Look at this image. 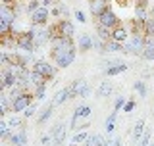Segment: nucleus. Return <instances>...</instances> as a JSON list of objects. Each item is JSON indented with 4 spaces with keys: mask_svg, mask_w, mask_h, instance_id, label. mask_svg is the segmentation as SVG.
<instances>
[{
    "mask_svg": "<svg viewBox=\"0 0 154 146\" xmlns=\"http://www.w3.org/2000/svg\"><path fill=\"white\" fill-rule=\"evenodd\" d=\"M112 146H122V138H114L112 140Z\"/></svg>",
    "mask_w": 154,
    "mask_h": 146,
    "instance_id": "a18cd8bd",
    "label": "nucleus"
},
{
    "mask_svg": "<svg viewBox=\"0 0 154 146\" xmlns=\"http://www.w3.org/2000/svg\"><path fill=\"white\" fill-rule=\"evenodd\" d=\"M143 50H144V37H135L131 35L127 41L123 42V50L125 54H133V56H143Z\"/></svg>",
    "mask_w": 154,
    "mask_h": 146,
    "instance_id": "7ed1b4c3",
    "label": "nucleus"
},
{
    "mask_svg": "<svg viewBox=\"0 0 154 146\" xmlns=\"http://www.w3.org/2000/svg\"><path fill=\"white\" fill-rule=\"evenodd\" d=\"M19 14V6H10V4H0V19L8 23H16V17Z\"/></svg>",
    "mask_w": 154,
    "mask_h": 146,
    "instance_id": "1a4fd4ad",
    "label": "nucleus"
},
{
    "mask_svg": "<svg viewBox=\"0 0 154 146\" xmlns=\"http://www.w3.org/2000/svg\"><path fill=\"white\" fill-rule=\"evenodd\" d=\"M152 111H154V106H152Z\"/></svg>",
    "mask_w": 154,
    "mask_h": 146,
    "instance_id": "09e8293b",
    "label": "nucleus"
},
{
    "mask_svg": "<svg viewBox=\"0 0 154 146\" xmlns=\"http://www.w3.org/2000/svg\"><path fill=\"white\" fill-rule=\"evenodd\" d=\"M69 98H71V89H69V85H67V87H64L62 90H58V92H56L50 104H52V106L56 108V106H62V104H64L66 100H69Z\"/></svg>",
    "mask_w": 154,
    "mask_h": 146,
    "instance_id": "ddd939ff",
    "label": "nucleus"
},
{
    "mask_svg": "<svg viewBox=\"0 0 154 146\" xmlns=\"http://www.w3.org/2000/svg\"><path fill=\"white\" fill-rule=\"evenodd\" d=\"M52 135H54V146H62V142L66 138V125L58 123L54 127V131H52Z\"/></svg>",
    "mask_w": 154,
    "mask_h": 146,
    "instance_id": "412c9836",
    "label": "nucleus"
},
{
    "mask_svg": "<svg viewBox=\"0 0 154 146\" xmlns=\"http://www.w3.org/2000/svg\"><path fill=\"white\" fill-rule=\"evenodd\" d=\"M19 2H23V0H19Z\"/></svg>",
    "mask_w": 154,
    "mask_h": 146,
    "instance_id": "8fccbe9b",
    "label": "nucleus"
},
{
    "mask_svg": "<svg viewBox=\"0 0 154 146\" xmlns=\"http://www.w3.org/2000/svg\"><path fill=\"white\" fill-rule=\"evenodd\" d=\"M75 42L73 38H67V37H58L56 41L50 42V60L60 67V69H66L73 64L75 60Z\"/></svg>",
    "mask_w": 154,
    "mask_h": 146,
    "instance_id": "f257e3e1",
    "label": "nucleus"
},
{
    "mask_svg": "<svg viewBox=\"0 0 154 146\" xmlns=\"http://www.w3.org/2000/svg\"><path fill=\"white\" fill-rule=\"evenodd\" d=\"M96 25H102V27H108V29H116L118 25H122V23H119V17L116 16L112 10H106L102 16L96 17Z\"/></svg>",
    "mask_w": 154,
    "mask_h": 146,
    "instance_id": "423d86ee",
    "label": "nucleus"
},
{
    "mask_svg": "<svg viewBox=\"0 0 154 146\" xmlns=\"http://www.w3.org/2000/svg\"><path fill=\"white\" fill-rule=\"evenodd\" d=\"M16 46L21 48L23 52H35L37 50V44H35V29H31V31H23L19 33L16 31Z\"/></svg>",
    "mask_w": 154,
    "mask_h": 146,
    "instance_id": "f03ea898",
    "label": "nucleus"
},
{
    "mask_svg": "<svg viewBox=\"0 0 154 146\" xmlns=\"http://www.w3.org/2000/svg\"><path fill=\"white\" fill-rule=\"evenodd\" d=\"M150 146H154V144H150Z\"/></svg>",
    "mask_w": 154,
    "mask_h": 146,
    "instance_id": "603ef678",
    "label": "nucleus"
},
{
    "mask_svg": "<svg viewBox=\"0 0 154 146\" xmlns=\"http://www.w3.org/2000/svg\"><path fill=\"white\" fill-rule=\"evenodd\" d=\"M48 17H50L48 8L46 6H38L35 12H31V25L33 27H45L48 23Z\"/></svg>",
    "mask_w": 154,
    "mask_h": 146,
    "instance_id": "39448f33",
    "label": "nucleus"
},
{
    "mask_svg": "<svg viewBox=\"0 0 154 146\" xmlns=\"http://www.w3.org/2000/svg\"><path fill=\"white\" fill-rule=\"evenodd\" d=\"M135 110V100H127V102H125V106H123V111H127V114H129V111H133Z\"/></svg>",
    "mask_w": 154,
    "mask_h": 146,
    "instance_id": "ea45409f",
    "label": "nucleus"
},
{
    "mask_svg": "<svg viewBox=\"0 0 154 146\" xmlns=\"http://www.w3.org/2000/svg\"><path fill=\"white\" fill-rule=\"evenodd\" d=\"M4 146H8V144H4Z\"/></svg>",
    "mask_w": 154,
    "mask_h": 146,
    "instance_id": "3c124183",
    "label": "nucleus"
},
{
    "mask_svg": "<svg viewBox=\"0 0 154 146\" xmlns=\"http://www.w3.org/2000/svg\"><path fill=\"white\" fill-rule=\"evenodd\" d=\"M58 25H60V31H62V35H64V37L73 38V35H75V27H73V23H71L67 17L58 19Z\"/></svg>",
    "mask_w": 154,
    "mask_h": 146,
    "instance_id": "2eb2a0df",
    "label": "nucleus"
},
{
    "mask_svg": "<svg viewBox=\"0 0 154 146\" xmlns=\"http://www.w3.org/2000/svg\"><path fill=\"white\" fill-rule=\"evenodd\" d=\"M144 23L146 21H141V19L133 17L131 21H129V33L135 37H144L146 35V31H144Z\"/></svg>",
    "mask_w": 154,
    "mask_h": 146,
    "instance_id": "4468645a",
    "label": "nucleus"
},
{
    "mask_svg": "<svg viewBox=\"0 0 154 146\" xmlns=\"http://www.w3.org/2000/svg\"><path fill=\"white\" fill-rule=\"evenodd\" d=\"M148 16H150V17H152V19H154V6H152V8H150V10H148Z\"/></svg>",
    "mask_w": 154,
    "mask_h": 146,
    "instance_id": "de8ad7c7",
    "label": "nucleus"
},
{
    "mask_svg": "<svg viewBox=\"0 0 154 146\" xmlns=\"http://www.w3.org/2000/svg\"><path fill=\"white\" fill-rule=\"evenodd\" d=\"M133 89H135V92H137L139 96H146V85H144V81H135V85H133Z\"/></svg>",
    "mask_w": 154,
    "mask_h": 146,
    "instance_id": "2f4dec72",
    "label": "nucleus"
},
{
    "mask_svg": "<svg viewBox=\"0 0 154 146\" xmlns=\"http://www.w3.org/2000/svg\"><path fill=\"white\" fill-rule=\"evenodd\" d=\"M33 94H35L37 100H42V98H45V94H46V85H37V87H33Z\"/></svg>",
    "mask_w": 154,
    "mask_h": 146,
    "instance_id": "7c9ffc66",
    "label": "nucleus"
},
{
    "mask_svg": "<svg viewBox=\"0 0 154 146\" xmlns=\"http://www.w3.org/2000/svg\"><path fill=\"white\" fill-rule=\"evenodd\" d=\"M144 60H154V37L144 35V50H143Z\"/></svg>",
    "mask_w": 154,
    "mask_h": 146,
    "instance_id": "dca6fc26",
    "label": "nucleus"
},
{
    "mask_svg": "<svg viewBox=\"0 0 154 146\" xmlns=\"http://www.w3.org/2000/svg\"><path fill=\"white\" fill-rule=\"evenodd\" d=\"M122 106H125V100L123 98H118V100H116V106H114V111H118Z\"/></svg>",
    "mask_w": 154,
    "mask_h": 146,
    "instance_id": "79ce46f5",
    "label": "nucleus"
},
{
    "mask_svg": "<svg viewBox=\"0 0 154 146\" xmlns=\"http://www.w3.org/2000/svg\"><path fill=\"white\" fill-rule=\"evenodd\" d=\"M112 90H114V85H112V81H102L100 83V87H98V90H96V94L98 96H102V98H106V96H110L112 94Z\"/></svg>",
    "mask_w": 154,
    "mask_h": 146,
    "instance_id": "5701e85b",
    "label": "nucleus"
},
{
    "mask_svg": "<svg viewBox=\"0 0 154 146\" xmlns=\"http://www.w3.org/2000/svg\"><path fill=\"white\" fill-rule=\"evenodd\" d=\"M116 115H118V111H112V114L108 115V119H106V123H104V127H106V133H112V131L116 129Z\"/></svg>",
    "mask_w": 154,
    "mask_h": 146,
    "instance_id": "c756f323",
    "label": "nucleus"
},
{
    "mask_svg": "<svg viewBox=\"0 0 154 146\" xmlns=\"http://www.w3.org/2000/svg\"><path fill=\"white\" fill-rule=\"evenodd\" d=\"M89 10L93 17H98L106 10H110V0H89Z\"/></svg>",
    "mask_w": 154,
    "mask_h": 146,
    "instance_id": "9d476101",
    "label": "nucleus"
},
{
    "mask_svg": "<svg viewBox=\"0 0 154 146\" xmlns=\"http://www.w3.org/2000/svg\"><path fill=\"white\" fill-rule=\"evenodd\" d=\"M33 100H35V94H33V90H25V92H21L17 98H14V100H12V111H14V114L25 111L29 106L33 104Z\"/></svg>",
    "mask_w": 154,
    "mask_h": 146,
    "instance_id": "20e7f679",
    "label": "nucleus"
},
{
    "mask_svg": "<svg viewBox=\"0 0 154 146\" xmlns=\"http://www.w3.org/2000/svg\"><path fill=\"white\" fill-rule=\"evenodd\" d=\"M50 4H54V0H41V6H50Z\"/></svg>",
    "mask_w": 154,
    "mask_h": 146,
    "instance_id": "c03bdc74",
    "label": "nucleus"
},
{
    "mask_svg": "<svg viewBox=\"0 0 154 146\" xmlns=\"http://www.w3.org/2000/svg\"><path fill=\"white\" fill-rule=\"evenodd\" d=\"M41 144L42 146H54V135H52V133L42 135V137H41Z\"/></svg>",
    "mask_w": 154,
    "mask_h": 146,
    "instance_id": "72a5a7b5",
    "label": "nucleus"
},
{
    "mask_svg": "<svg viewBox=\"0 0 154 146\" xmlns=\"http://www.w3.org/2000/svg\"><path fill=\"white\" fill-rule=\"evenodd\" d=\"M31 83H33V87H37V85H46V83H48V79H46L45 75H41L38 71L31 69Z\"/></svg>",
    "mask_w": 154,
    "mask_h": 146,
    "instance_id": "cd10ccee",
    "label": "nucleus"
},
{
    "mask_svg": "<svg viewBox=\"0 0 154 146\" xmlns=\"http://www.w3.org/2000/svg\"><path fill=\"white\" fill-rule=\"evenodd\" d=\"M75 17H77V21H79V23H87V17H85V14L81 12V10H77V12H75Z\"/></svg>",
    "mask_w": 154,
    "mask_h": 146,
    "instance_id": "a19ab883",
    "label": "nucleus"
},
{
    "mask_svg": "<svg viewBox=\"0 0 154 146\" xmlns=\"http://www.w3.org/2000/svg\"><path fill=\"white\" fill-rule=\"evenodd\" d=\"M112 31H114V29L96 25V33H98V38H100V41H112Z\"/></svg>",
    "mask_w": 154,
    "mask_h": 146,
    "instance_id": "a878e982",
    "label": "nucleus"
},
{
    "mask_svg": "<svg viewBox=\"0 0 154 146\" xmlns=\"http://www.w3.org/2000/svg\"><path fill=\"white\" fill-rule=\"evenodd\" d=\"M150 137H152V135H150V131H146V133L143 135V138L137 142V146H150Z\"/></svg>",
    "mask_w": 154,
    "mask_h": 146,
    "instance_id": "c9c22d12",
    "label": "nucleus"
},
{
    "mask_svg": "<svg viewBox=\"0 0 154 146\" xmlns=\"http://www.w3.org/2000/svg\"><path fill=\"white\" fill-rule=\"evenodd\" d=\"M127 69V64H123V62H119V64H116L112 67H106V75L108 77H114V75H119V73H123Z\"/></svg>",
    "mask_w": 154,
    "mask_h": 146,
    "instance_id": "393cba45",
    "label": "nucleus"
},
{
    "mask_svg": "<svg viewBox=\"0 0 154 146\" xmlns=\"http://www.w3.org/2000/svg\"><path fill=\"white\" fill-rule=\"evenodd\" d=\"M91 110H93L91 106H79V108L73 111V117H71V125H69V127L71 129H77V127H79V125H77V121H79L81 117H89V115H91Z\"/></svg>",
    "mask_w": 154,
    "mask_h": 146,
    "instance_id": "f8f14e48",
    "label": "nucleus"
},
{
    "mask_svg": "<svg viewBox=\"0 0 154 146\" xmlns=\"http://www.w3.org/2000/svg\"><path fill=\"white\" fill-rule=\"evenodd\" d=\"M35 111H37V106H35V104H31L25 111H23V117H31V115H35Z\"/></svg>",
    "mask_w": 154,
    "mask_h": 146,
    "instance_id": "58836bf2",
    "label": "nucleus"
},
{
    "mask_svg": "<svg viewBox=\"0 0 154 146\" xmlns=\"http://www.w3.org/2000/svg\"><path fill=\"white\" fill-rule=\"evenodd\" d=\"M10 144H12V146H27L25 129L17 131V133H12V137H10Z\"/></svg>",
    "mask_w": 154,
    "mask_h": 146,
    "instance_id": "a211bd4d",
    "label": "nucleus"
},
{
    "mask_svg": "<svg viewBox=\"0 0 154 146\" xmlns=\"http://www.w3.org/2000/svg\"><path fill=\"white\" fill-rule=\"evenodd\" d=\"M87 138H89V133H87V131H79V133H75V135H73V142H75V144L85 142Z\"/></svg>",
    "mask_w": 154,
    "mask_h": 146,
    "instance_id": "473e14b6",
    "label": "nucleus"
},
{
    "mask_svg": "<svg viewBox=\"0 0 154 146\" xmlns=\"http://www.w3.org/2000/svg\"><path fill=\"white\" fill-rule=\"evenodd\" d=\"M33 69L38 71L41 75H45L48 81L56 77V67L52 65L50 62H46V60H37V62H35V65H33Z\"/></svg>",
    "mask_w": 154,
    "mask_h": 146,
    "instance_id": "6e6552de",
    "label": "nucleus"
},
{
    "mask_svg": "<svg viewBox=\"0 0 154 146\" xmlns=\"http://www.w3.org/2000/svg\"><path fill=\"white\" fill-rule=\"evenodd\" d=\"M60 14H64V16H67V8L64 6V4H62V6H60Z\"/></svg>",
    "mask_w": 154,
    "mask_h": 146,
    "instance_id": "49530a36",
    "label": "nucleus"
},
{
    "mask_svg": "<svg viewBox=\"0 0 154 146\" xmlns=\"http://www.w3.org/2000/svg\"><path fill=\"white\" fill-rule=\"evenodd\" d=\"M0 137L4 140H10V137H12V127L8 121H0Z\"/></svg>",
    "mask_w": 154,
    "mask_h": 146,
    "instance_id": "c85d7f7f",
    "label": "nucleus"
},
{
    "mask_svg": "<svg viewBox=\"0 0 154 146\" xmlns=\"http://www.w3.org/2000/svg\"><path fill=\"white\" fill-rule=\"evenodd\" d=\"M144 31H146V35L154 37V19H152V17L146 19V23H144Z\"/></svg>",
    "mask_w": 154,
    "mask_h": 146,
    "instance_id": "f704fd0d",
    "label": "nucleus"
},
{
    "mask_svg": "<svg viewBox=\"0 0 154 146\" xmlns=\"http://www.w3.org/2000/svg\"><path fill=\"white\" fill-rule=\"evenodd\" d=\"M112 38H114V41H118V42H125L129 38V29L125 27V25H118L112 31Z\"/></svg>",
    "mask_w": 154,
    "mask_h": 146,
    "instance_id": "6ab92c4d",
    "label": "nucleus"
},
{
    "mask_svg": "<svg viewBox=\"0 0 154 146\" xmlns=\"http://www.w3.org/2000/svg\"><path fill=\"white\" fill-rule=\"evenodd\" d=\"M52 16H54V17H58V16H60V6H56V8H52Z\"/></svg>",
    "mask_w": 154,
    "mask_h": 146,
    "instance_id": "37998d69",
    "label": "nucleus"
},
{
    "mask_svg": "<svg viewBox=\"0 0 154 146\" xmlns=\"http://www.w3.org/2000/svg\"><path fill=\"white\" fill-rule=\"evenodd\" d=\"M52 111H54V106H46V108L45 110H42V114L41 115H38V119H37V125H42V123H45V121H48V119H50L52 117Z\"/></svg>",
    "mask_w": 154,
    "mask_h": 146,
    "instance_id": "bb28decb",
    "label": "nucleus"
},
{
    "mask_svg": "<svg viewBox=\"0 0 154 146\" xmlns=\"http://www.w3.org/2000/svg\"><path fill=\"white\" fill-rule=\"evenodd\" d=\"M41 6V0H27V12H35V10Z\"/></svg>",
    "mask_w": 154,
    "mask_h": 146,
    "instance_id": "e433bc0d",
    "label": "nucleus"
},
{
    "mask_svg": "<svg viewBox=\"0 0 154 146\" xmlns=\"http://www.w3.org/2000/svg\"><path fill=\"white\" fill-rule=\"evenodd\" d=\"M102 52H122L123 50V42H118V41H104L102 46H100Z\"/></svg>",
    "mask_w": 154,
    "mask_h": 146,
    "instance_id": "aec40b11",
    "label": "nucleus"
},
{
    "mask_svg": "<svg viewBox=\"0 0 154 146\" xmlns=\"http://www.w3.org/2000/svg\"><path fill=\"white\" fill-rule=\"evenodd\" d=\"M46 42L50 44V35H48V31H46V29H41V31H35V44H37V48L45 46Z\"/></svg>",
    "mask_w": 154,
    "mask_h": 146,
    "instance_id": "4be33fe9",
    "label": "nucleus"
},
{
    "mask_svg": "<svg viewBox=\"0 0 154 146\" xmlns=\"http://www.w3.org/2000/svg\"><path fill=\"white\" fill-rule=\"evenodd\" d=\"M144 133H146V131H144V121L139 119L137 123H135V127H133V140H135V142H139V140L143 138Z\"/></svg>",
    "mask_w": 154,
    "mask_h": 146,
    "instance_id": "b1692460",
    "label": "nucleus"
},
{
    "mask_svg": "<svg viewBox=\"0 0 154 146\" xmlns=\"http://www.w3.org/2000/svg\"><path fill=\"white\" fill-rule=\"evenodd\" d=\"M8 123H10V127H12V129H17L19 125H21V119L14 115V117H10V119H8Z\"/></svg>",
    "mask_w": 154,
    "mask_h": 146,
    "instance_id": "4c0bfd02",
    "label": "nucleus"
},
{
    "mask_svg": "<svg viewBox=\"0 0 154 146\" xmlns=\"http://www.w3.org/2000/svg\"><path fill=\"white\" fill-rule=\"evenodd\" d=\"M0 87H2V90H10L12 87L17 85V77L14 75V73H10L8 69H2V73H0Z\"/></svg>",
    "mask_w": 154,
    "mask_h": 146,
    "instance_id": "9b49d317",
    "label": "nucleus"
},
{
    "mask_svg": "<svg viewBox=\"0 0 154 146\" xmlns=\"http://www.w3.org/2000/svg\"><path fill=\"white\" fill-rule=\"evenodd\" d=\"M93 46H94V38L91 37L89 33H83V35L79 37V44H77L79 52H89Z\"/></svg>",
    "mask_w": 154,
    "mask_h": 146,
    "instance_id": "f3484780",
    "label": "nucleus"
},
{
    "mask_svg": "<svg viewBox=\"0 0 154 146\" xmlns=\"http://www.w3.org/2000/svg\"><path fill=\"white\" fill-rule=\"evenodd\" d=\"M71 89V98H75V96H81V98H87V96H91V87L87 85L85 79H77L69 85Z\"/></svg>",
    "mask_w": 154,
    "mask_h": 146,
    "instance_id": "0eeeda50",
    "label": "nucleus"
}]
</instances>
